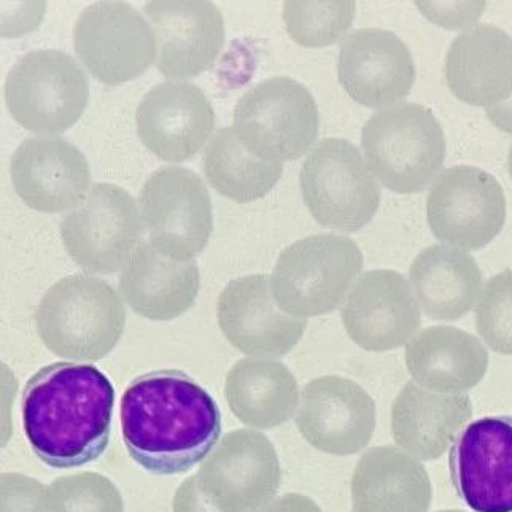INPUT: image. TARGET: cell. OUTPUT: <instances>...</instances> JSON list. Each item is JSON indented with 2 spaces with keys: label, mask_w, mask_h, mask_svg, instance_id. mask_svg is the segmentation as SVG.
Instances as JSON below:
<instances>
[{
  "label": "cell",
  "mask_w": 512,
  "mask_h": 512,
  "mask_svg": "<svg viewBox=\"0 0 512 512\" xmlns=\"http://www.w3.org/2000/svg\"><path fill=\"white\" fill-rule=\"evenodd\" d=\"M120 422L129 457L156 476L193 470L222 435L217 401L177 369L136 377L121 396Z\"/></svg>",
  "instance_id": "obj_1"
},
{
  "label": "cell",
  "mask_w": 512,
  "mask_h": 512,
  "mask_svg": "<svg viewBox=\"0 0 512 512\" xmlns=\"http://www.w3.org/2000/svg\"><path fill=\"white\" fill-rule=\"evenodd\" d=\"M115 388L101 369L59 361L43 366L21 396L24 435L45 465L69 470L109 447Z\"/></svg>",
  "instance_id": "obj_2"
},
{
  "label": "cell",
  "mask_w": 512,
  "mask_h": 512,
  "mask_svg": "<svg viewBox=\"0 0 512 512\" xmlns=\"http://www.w3.org/2000/svg\"><path fill=\"white\" fill-rule=\"evenodd\" d=\"M34 320L40 339L56 357L97 361L120 342L126 312L112 285L88 274H74L48 288Z\"/></svg>",
  "instance_id": "obj_3"
},
{
  "label": "cell",
  "mask_w": 512,
  "mask_h": 512,
  "mask_svg": "<svg viewBox=\"0 0 512 512\" xmlns=\"http://www.w3.org/2000/svg\"><path fill=\"white\" fill-rule=\"evenodd\" d=\"M361 147L374 177L400 194L427 190L443 169L447 153L438 118L414 102L374 113L361 131Z\"/></svg>",
  "instance_id": "obj_4"
},
{
  "label": "cell",
  "mask_w": 512,
  "mask_h": 512,
  "mask_svg": "<svg viewBox=\"0 0 512 512\" xmlns=\"http://www.w3.org/2000/svg\"><path fill=\"white\" fill-rule=\"evenodd\" d=\"M363 264V253L350 237H304L280 253L271 276L272 295L285 314L298 319L331 314L346 301Z\"/></svg>",
  "instance_id": "obj_5"
},
{
  "label": "cell",
  "mask_w": 512,
  "mask_h": 512,
  "mask_svg": "<svg viewBox=\"0 0 512 512\" xmlns=\"http://www.w3.org/2000/svg\"><path fill=\"white\" fill-rule=\"evenodd\" d=\"M237 139L260 160H298L319 137V107L311 91L290 77L263 80L234 107Z\"/></svg>",
  "instance_id": "obj_6"
},
{
  "label": "cell",
  "mask_w": 512,
  "mask_h": 512,
  "mask_svg": "<svg viewBox=\"0 0 512 512\" xmlns=\"http://www.w3.org/2000/svg\"><path fill=\"white\" fill-rule=\"evenodd\" d=\"M299 185L315 222L341 233H357L379 210L381 187L365 156L346 139H323L306 156Z\"/></svg>",
  "instance_id": "obj_7"
},
{
  "label": "cell",
  "mask_w": 512,
  "mask_h": 512,
  "mask_svg": "<svg viewBox=\"0 0 512 512\" xmlns=\"http://www.w3.org/2000/svg\"><path fill=\"white\" fill-rule=\"evenodd\" d=\"M88 99V78L64 51H31L5 80V104L13 120L42 137L72 128L82 118Z\"/></svg>",
  "instance_id": "obj_8"
},
{
  "label": "cell",
  "mask_w": 512,
  "mask_h": 512,
  "mask_svg": "<svg viewBox=\"0 0 512 512\" xmlns=\"http://www.w3.org/2000/svg\"><path fill=\"white\" fill-rule=\"evenodd\" d=\"M139 209L148 242L172 260H194L214 233L207 185L185 167L156 169L140 191Z\"/></svg>",
  "instance_id": "obj_9"
},
{
  "label": "cell",
  "mask_w": 512,
  "mask_h": 512,
  "mask_svg": "<svg viewBox=\"0 0 512 512\" xmlns=\"http://www.w3.org/2000/svg\"><path fill=\"white\" fill-rule=\"evenodd\" d=\"M506 214L503 187L481 167H449L436 177L428 193L431 233L463 252H478L495 241L505 228Z\"/></svg>",
  "instance_id": "obj_10"
},
{
  "label": "cell",
  "mask_w": 512,
  "mask_h": 512,
  "mask_svg": "<svg viewBox=\"0 0 512 512\" xmlns=\"http://www.w3.org/2000/svg\"><path fill=\"white\" fill-rule=\"evenodd\" d=\"M136 199L113 183H96L61 222V239L77 266L91 274L125 269L142 237Z\"/></svg>",
  "instance_id": "obj_11"
},
{
  "label": "cell",
  "mask_w": 512,
  "mask_h": 512,
  "mask_svg": "<svg viewBox=\"0 0 512 512\" xmlns=\"http://www.w3.org/2000/svg\"><path fill=\"white\" fill-rule=\"evenodd\" d=\"M74 47L86 70L109 86L136 80L158 58L152 26L126 2L86 7L75 21Z\"/></svg>",
  "instance_id": "obj_12"
},
{
  "label": "cell",
  "mask_w": 512,
  "mask_h": 512,
  "mask_svg": "<svg viewBox=\"0 0 512 512\" xmlns=\"http://www.w3.org/2000/svg\"><path fill=\"white\" fill-rule=\"evenodd\" d=\"M196 479L218 511L256 512L276 498L282 468L268 436L234 430L202 462Z\"/></svg>",
  "instance_id": "obj_13"
},
{
  "label": "cell",
  "mask_w": 512,
  "mask_h": 512,
  "mask_svg": "<svg viewBox=\"0 0 512 512\" xmlns=\"http://www.w3.org/2000/svg\"><path fill=\"white\" fill-rule=\"evenodd\" d=\"M295 422L307 443L323 454H358L376 431V401L346 377H317L299 395Z\"/></svg>",
  "instance_id": "obj_14"
},
{
  "label": "cell",
  "mask_w": 512,
  "mask_h": 512,
  "mask_svg": "<svg viewBox=\"0 0 512 512\" xmlns=\"http://www.w3.org/2000/svg\"><path fill=\"white\" fill-rule=\"evenodd\" d=\"M449 471L474 512H512V416L466 425L450 447Z\"/></svg>",
  "instance_id": "obj_15"
},
{
  "label": "cell",
  "mask_w": 512,
  "mask_h": 512,
  "mask_svg": "<svg viewBox=\"0 0 512 512\" xmlns=\"http://www.w3.org/2000/svg\"><path fill=\"white\" fill-rule=\"evenodd\" d=\"M341 319L347 336L368 352H388L408 344L422 326V309L406 277L393 269L361 274Z\"/></svg>",
  "instance_id": "obj_16"
},
{
  "label": "cell",
  "mask_w": 512,
  "mask_h": 512,
  "mask_svg": "<svg viewBox=\"0 0 512 512\" xmlns=\"http://www.w3.org/2000/svg\"><path fill=\"white\" fill-rule=\"evenodd\" d=\"M217 320L231 346L249 357L269 360L295 349L307 328V320L277 306L266 274L231 280L218 296Z\"/></svg>",
  "instance_id": "obj_17"
},
{
  "label": "cell",
  "mask_w": 512,
  "mask_h": 512,
  "mask_svg": "<svg viewBox=\"0 0 512 512\" xmlns=\"http://www.w3.org/2000/svg\"><path fill=\"white\" fill-rule=\"evenodd\" d=\"M416 75L411 51L393 32L358 29L342 40L339 82L357 104L382 110L401 104L411 93Z\"/></svg>",
  "instance_id": "obj_18"
},
{
  "label": "cell",
  "mask_w": 512,
  "mask_h": 512,
  "mask_svg": "<svg viewBox=\"0 0 512 512\" xmlns=\"http://www.w3.org/2000/svg\"><path fill=\"white\" fill-rule=\"evenodd\" d=\"M142 144L169 163L198 155L214 134L215 113L204 91L188 82L153 86L136 112Z\"/></svg>",
  "instance_id": "obj_19"
},
{
  "label": "cell",
  "mask_w": 512,
  "mask_h": 512,
  "mask_svg": "<svg viewBox=\"0 0 512 512\" xmlns=\"http://www.w3.org/2000/svg\"><path fill=\"white\" fill-rule=\"evenodd\" d=\"M145 16L158 43L156 67L167 78H193L214 66L225 45V21L212 2L156 0Z\"/></svg>",
  "instance_id": "obj_20"
},
{
  "label": "cell",
  "mask_w": 512,
  "mask_h": 512,
  "mask_svg": "<svg viewBox=\"0 0 512 512\" xmlns=\"http://www.w3.org/2000/svg\"><path fill=\"white\" fill-rule=\"evenodd\" d=\"M13 190L26 206L45 214L77 209L91 190L85 155L61 137H31L10 161Z\"/></svg>",
  "instance_id": "obj_21"
},
{
  "label": "cell",
  "mask_w": 512,
  "mask_h": 512,
  "mask_svg": "<svg viewBox=\"0 0 512 512\" xmlns=\"http://www.w3.org/2000/svg\"><path fill=\"white\" fill-rule=\"evenodd\" d=\"M447 86L458 101L492 107L512 94V39L493 24H476L455 37L447 50Z\"/></svg>",
  "instance_id": "obj_22"
},
{
  "label": "cell",
  "mask_w": 512,
  "mask_h": 512,
  "mask_svg": "<svg viewBox=\"0 0 512 512\" xmlns=\"http://www.w3.org/2000/svg\"><path fill=\"white\" fill-rule=\"evenodd\" d=\"M201 274L196 261H177L152 242H140L121 272L120 293L144 319L169 322L187 314L196 303Z\"/></svg>",
  "instance_id": "obj_23"
},
{
  "label": "cell",
  "mask_w": 512,
  "mask_h": 512,
  "mask_svg": "<svg viewBox=\"0 0 512 512\" xmlns=\"http://www.w3.org/2000/svg\"><path fill=\"white\" fill-rule=\"evenodd\" d=\"M471 417L473 401L466 393L430 392L411 381L393 401V441L419 462L438 460L465 430Z\"/></svg>",
  "instance_id": "obj_24"
},
{
  "label": "cell",
  "mask_w": 512,
  "mask_h": 512,
  "mask_svg": "<svg viewBox=\"0 0 512 512\" xmlns=\"http://www.w3.org/2000/svg\"><path fill=\"white\" fill-rule=\"evenodd\" d=\"M412 381L430 392L462 395L478 387L489 369V352L473 334L455 326H430L406 344Z\"/></svg>",
  "instance_id": "obj_25"
},
{
  "label": "cell",
  "mask_w": 512,
  "mask_h": 512,
  "mask_svg": "<svg viewBox=\"0 0 512 512\" xmlns=\"http://www.w3.org/2000/svg\"><path fill=\"white\" fill-rule=\"evenodd\" d=\"M350 490L353 512H428L433 500L427 468L396 446L366 450Z\"/></svg>",
  "instance_id": "obj_26"
},
{
  "label": "cell",
  "mask_w": 512,
  "mask_h": 512,
  "mask_svg": "<svg viewBox=\"0 0 512 512\" xmlns=\"http://www.w3.org/2000/svg\"><path fill=\"white\" fill-rule=\"evenodd\" d=\"M409 284L428 319L457 322L470 314L482 290L473 256L450 245H430L412 261Z\"/></svg>",
  "instance_id": "obj_27"
},
{
  "label": "cell",
  "mask_w": 512,
  "mask_h": 512,
  "mask_svg": "<svg viewBox=\"0 0 512 512\" xmlns=\"http://www.w3.org/2000/svg\"><path fill=\"white\" fill-rule=\"evenodd\" d=\"M225 398L239 422L255 430H272L296 416V377L280 361L244 358L229 369Z\"/></svg>",
  "instance_id": "obj_28"
},
{
  "label": "cell",
  "mask_w": 512,
  "mask_h": 512,
  "mask_svg": "<svg viewBox=\"0 0 512 512\" xmlns=\"http://www.w3.org/2000/svg\"><path fill=\"white\" fill-rule=\"evenodd\" d=\"M202 171L215 191L239 202L263 199L276 187L284 164L260 160L242 145L233 128L217 131L202 156Z\"/></svg>",
  "instance_id": "obj_29"
},
{
  "label": "cell",
  "mask_w": 512,
  "mask_h": 512,
  "mask_svg": "<svg viewBox=\"0 0 512 512\" xmlns=\"http://www.w3.org/2000/svg\"><path fill=\"white\" fill-rule=\"evenodd\" d=\"M355 2H285V28L298 45L330 47L352 28Z\"/></svg>",
  "instance_id": "obj_30"
},
{
  "label": "cell",
  "mask_w": 512,
  "mask_h": 512,
  "mask_svg": "<svg viewBox=\"0 0 512 512\" xmlns=\"http://www.w3.org/2000/svg\"><path fill=\"white\" fill-rule=\"evenodd\" d=\"M474 319L479 336L490 350L512 355V269L498 272L485 282Z\"/></svg>",
  "instance_id": "obj_31"
},
{
  "label": "cell",
  "mask_w": 512,
  "mask_h": 512,
  "mask_svg": "<svg viewBox=\"0 0 512 512\" xmlns=\"http://www.w3.org/2000/svg\"><path fill=\"white\" fill-rule=\"evenodd\" d=\"M63 501L66 512H125L117 485L102 474L85 473L61 476L51 482Z\"/></svg>",
  "instance_id": "obj_32"
},
{
  "label": "cell",
  "mask_w": 512,
  "mask_h": 512,
  "mask_svg": "<svg viewBox=\"0 0 512 512\" xmlns=\"http://www.w3.org/2000/svg\"><path fill=\"white\" fill-rule=\"evenodd\" d=\"M2 512H66L53 485L24 474H2Z\"/></svg>",
  "instance_id": "obj_33"
},
{
  "label": "cell",
  "mask_w": 512,
  "mask_h": 512,
  "mask_svg": "<svg viewBox=\"0 0 512 512\" xmlns=\"http://www.w3.org/2000/svg\"><path fill=\"white\" fill-rule=\"evenodd\" d=\"M417 7L428 20L454 31L479 20L485 2H417Z\"/></svg>",
  "instance_id": "obj_34"
},
{
  "label": "cell",
  "mask_w": 512,
  "mask_h": 512,
  "mask_svg": "<svg viewBox=\"0 0 512 512\" xmlns=\"http://www.w3.org/2000/svg\"><path fill=\"white\" fill-rule=\"evenodd\" d=\"M174 512H222L204 495L196 476H191L180 485L174 497Z\"/></svg>",
  "instance_id": "obj_35"
},
{
  "label": "cell",
  "mask_w": 512,
  "mask_h": 512,
  "mask_svg": "<svg viewBox=\"0 0 512 512\" xmlns=\"http://www.w3.org/2000/svg\"><path fill=\"white\" fill-rule=\"evenodd\" d=\"M256 512H323L312 498L301 493H287L282 497L274 498L271 503Z\"/></svg>",
  "instance_id": "obj_36"
},
{
  "label": "cell",
  "mask_w": 512,
  "mask_h": 512,
  "mask_svg": "<svg viewBox=\"0 0 512 512\" xmlns=\"http://www.w3.org/2000/svg\"><path fill=\"white\" fill-rule=\"evenodd\" d=\"M485 113H487L490 123H492L495 128L512 134V94L506 101L492 105V107H487Z\"/></svg>",
  "instance_id": "obj_37"
},
{
  "label": "cell",
  "mask_w": 512,
  "mask_h": 512,
  "mask_svg": "<svg viewBox=\"0 0 512 512\" xmlns=\"http://www.w3.org/2000/svg\"><path fill=\"white\" fill-rule=\"evenodd\" d=\"M508 169H509V175H511V180H512V145H511V148H509Z\"/></svg>",
  "instance_id": "obj_38"
},
{
  "label": "cell",
  "mask_w": 512,
  "mask_h": 512,
  "mask_svg": "<svg viewBox=\"0 0 512 512\" xmlns=\"http://www.w3.org/2000/svg\"><path fill=\"white\" fill-rule=\"evenodd\" d=\"M436 512H466V511H462V509H443V511H436Z\"/></svg>",
  "instance_id": "obj_39"
},
{
  "label": "cell",
  "mask_w": 512,
  "mask_h": 512,
  "mask_svg": "<svg viewBox=\"0 0 512 512\" xmlns=\"http://www.w3.org/2000/svg\"><path fill=\"white\" fill-rule=\"evenodd\" d=\"M353 512V511H352Z\"/></svg>",
  "instance_id": "obj_40"
}]
</instances>
